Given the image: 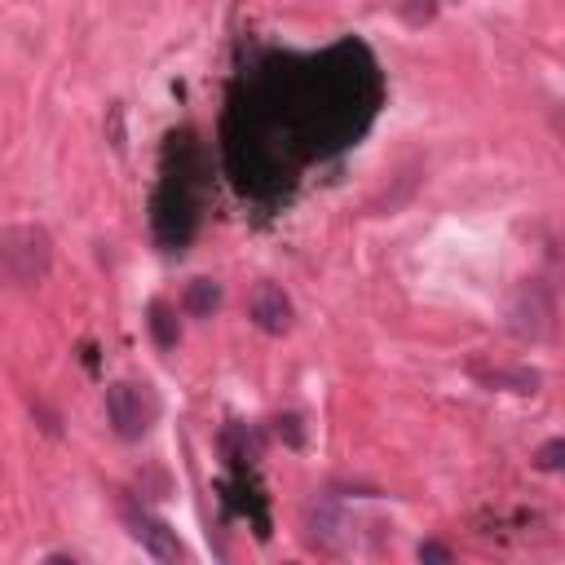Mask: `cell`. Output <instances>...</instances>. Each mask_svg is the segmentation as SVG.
I'll return each instance as SVG.
<instances>
[{
  "label": "cell",
  "mask_w": 565,
  "mask_h": 565,
  "mask_svg": "<svg viewBox=\"0 0 565 565\" xmlns=\"http://www.w3.org/2000/svg\"><path fill=\"white\" fill-rule=\"evenodd\" d=\"M53 243L40 226H5L0 230V283L31 287L49 274Z\"/></svg>",
  "instance_id": "cell-1"
},
{
  "label": "cell",
  "mask_w": 565,
  "mask_h": 565,
  "mask_svg": "<svg viewBox=\"0 0 565 565\" xmlns=\"http://www.w3.org/2000/svg\"><path fill=\"white\" fill-rule=\"evenodd\" d=\"M195 221H199V186L181 177H164V186L155 195V212H151L159 248L181 252L190 243V234H195Z\"/></svg>",
  "instance_id": "cell-2"
},
{
  "label": "cell",
  "mask_w": 565,
  "mask_h": 565,
  "mask_svg": "<svg viewBox=\"0 0 565 565\" xmlns=\"http://www.w3.org/2000/svg\"><path fill=\"white\" fill-rule=\"evenodd\" d=\"M106 411H111V424L120 437H142L155 424L159 415V398L151 393V385H111L106 389Z\"/></svg>",
  "instance_id": "cell-3"
},
{
  "label": "cell",
  "mask_w": 565,
  "mask_h": 565,
  "mask_svg": "<svg viewBox=\"0 0 565 565\" xmlns=\"http://www.w3.org/2000/svg\"><path fill=\"white\" fill-rule=\"evenodd\" d=\"M252 323L270 336H283L287 327H292V301L283 296V287L261 283L257 292H252Z\"/></svg>",
  "instance_id": "cell-4"
},
{
  "label": "cell",
  "mask_w": 565,
  "mask_h": 565,
  "mask_svg": "<svg viewBox=\"0 0 565 565\" xmlns=\"http://www.w3.org/2000/svg\"><path fill=\"white\" fill-rule=\"evenodd\" d=\"M137 539L151 548V557H159V561H181L186 557V548L177 543V535L164 526V521H155V517H137V530H133Z\"/></svg>",
  "instance_id": "cell-5"
},
{
  "label": "cell",
  "mask_w": 565,
  "mask_h": 565,
  "mask_svg": "<svg viewBox=\"0 0 565 565\" xmlns=\"http://www.w3.org/2000/svg\"><path fill=\"white\" fill-rule=\"evenodd\" d=\"M151 336H155V345L159 349H173L177 345V314H173V309H168L164 301H155L151 305Z\"/></svg>",
  "instance_id": "cell-6"
},
{
  "label": "cell",
  "mask_w": 565,
  "mask_h": 565,
  "mask_svg": "<svg viewBox=\"0 0 565 565\" xmlns=\"http://www.w3.org/2000/svg\"><path fill=\"white\" fill-rule=\"evenodd\" d=\"M217 305H221V287H217V283H208V279L190 283V292H186V309H190V314H195V318H208Z\"/></svg>",
  "instance_id": "cell-7"
},
{
  "label": "cell",
  "mask_w": 565,
  "mask_h": 565,
  "mask_svg": "<svg viewBox=\"0 0 565 565\" xmlns=\"http://www.w3.org/2000/svg\"><path fill=\"white\" fill-rule=\"evenodd\" d=\"M561 451H565L561 442H548V446L539 451V468H561Z\"/></svg>",
  "instance_id": "cell-8"
},
{
  "label": "cell",
  "mask_w": 565,
  "mask_h": 565,
  "mask_svg": "<svg viewBox=\"0 0 565 565\" xmlns=\"http://www.w3.org/2000/svg\"><path fill=\"white\" fill-rule=\"evenodd\" d=\"M420 557H429V561H446V557H451V552H446V548H437V543H424V548H420Z\"/></svg>",
  "instance_id": "cell-9"
}]
</instances>
